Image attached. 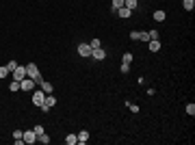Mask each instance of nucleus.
<instances>
[{
	"label": "nucleus",
	"mask_w": 195,
	"mask_h": 145,
	"mask_svg": "<svg viewBox=\"0 0 195 145\" xmlns=\"http://www.w3.org/2000/svg\"><path fill=\"white\" fill-rule=\"evenodd\" d=\"M128 108H130L132 113H139V106H137V104H128Z\"/></svg>",
	"instance_id": "nucleus-29"
},
{
	"label": "nucleus",
	"mask_w": 195,
	"mask_h": 145,
	"mask_svg": "<svg viewBox=\"0 0 195 145\" xmlns=\"http://www.w3.org/2000/svg\"><path fill=\"white\" fill-rule=\"evenodd\" d=\"M11 76H13V80H17V82H20V80H24V78H26V67L17 65V67L11 72Z\"/></svg>",
	"instance_id": "nucleus-2"
},
{
	"label": "nucleus",
	"mask_w": 195,
	"mask_h": 145,
	"mask_svg": "<svg viewBox=\"0 0 195 145\" xmlns=\"http://www.w3.org/2000/svg\"><path fill=\"white\" fill-rule=\"evenodd\" d=\"M130 13H132V11H130V9H126V7H121V9H117V15H119L121 20H126V17H130Z\"/></svg>",
	"instance_id": "nucleus-10"
},
{
	"label": "nucleus",
	"mask_w": 195,
	"mask_h": 145,
	"mask_svg": "<svg viewBox=\"0 0 195 145\" xmlns=\"http://www.w3.org/2000/svg\"><path fill=\"white\" fill-rule=\"evenodd\" d=\"M22 139H24V143H35V141H37V134H35L33 130H26V132L22 134Z\"/></svg>",
	"instance_id": "nucleus-6"
},
{
	"label": "nucleus",
	"mask_w": 195,
	"mask_h": 145,
	"mask_svg": "<svg viewBox=\"0 0 195 145\" xmlns=\"http://www.w3.org/2000/svg\"><path fill=\"white\" fill-rule=\"evenodd\" d=\"M76 137H78V143H87V141H89V132H87V130H83V132H78Z\"/></svg>",
	"instance_id": "nucleus-12"
},
{
	"label": "nucleus",
	"mask_w": 195,
	"mask_h": 145,
	"mask_svg": "<svg viewBox=\"0 0 195 145\" xmlns=\"http://www.w3.org/2000/svg\"><path fill=\"white\" fill-rule=\"evenodd\" d=\"M147 44H150V52H158L160 50V41L158 39H150Z\"/></svg>",
	"instance_id": "nucleus-9"
},
{
	"label": "nucleus",
	"mask_w": 195,
	"mask_h": 145,
	"mask_svg": "<svg viewBox=\"0 0 195 145\" xmlns=\"http://www.w3.org/2000/svg\"><path fill=\"white\" fill-rule=\"evenodd\" d=\"M17 89H20V82H17V80H13V82L9 85V91H17Z\"/></svg>",
	"instance_id": "nucleus-22"
},
{
	"label": "nucleus",
	"mask_w": 195,
	"mask_h": 145,
	"mask_svg": "<svg viewBox=\"0 0 195 145\" xmlns=\"http://www.w3.org/2000/svg\"><path fill=\"white\" fill-rule=\"evenodd\" d=\"M147 35H150V39H158V30H150Z\"/></svg>",
	"instance_id": "nucleus-28"
},
{
	"label": "nucleus",
	"mask_w": 195,
	"mask_h": 145,
	"mask_svg": "<svg viewBox=\"0 0 195 145\" xmlns=\"http://www.w3.org/2000/svg\"><path fill=\"white\" fill-rule=\"evenodd\" d=\"M39 87H41V91H44L46 96H48V93H52V89H54V87H52V82H48V80H41V82H39Z\"/></svg>",
	"instance_id": "nucleus-8"
},
{
	"label": "nucleus",
	"mask_w": 195,
	"mask_h": 145,
	"mask_svg": "<svg viewBox=\"0 0 195 145\" xmlns=\"http://www.w3.org/2000/svg\"><path fill=\"white\" fill-rule=\"evenodd\" d=\"M26 76H28V78H33V80H35V82H37V85H39V82H41V80H44V78H41V74H39V69H37V65H35V63H28V65H26Z\"/></svg>",
	"instance_id": "nucleus-1"
},
{
	"label": "nucleus",
	"mask_w": 195,
	"mask_h": 145,
	"mask_svg": "<svg viewBox=\"0 0 195 145\" xmlns=\"http://www.w3.org/2000/svg\"><path fill=\"white\" fill-rule=\"evenodd\" d=\"M91 56H93L96 61H104V56H106V52H104V48H96L93 52H91Z\"/></svg>",
	"instance_id": "nucleus-7"
},
{
	"label": "nucleus",
	"mask_w": 195,
	"mask_h": 145,
	"mask_svg": "<svg viewBox=\"0 0 195 145\" xmlns=\"http://www.w3.org/2000/svg\"><path fill=\"white\" fill-rule=\"evenodd\" d=\"M9 74H11V72L7 69V65H4V67H0V80H2V78H7Z\"/></svg>",
	"instance_id": "nucleus-20"
},
{
	"label": "nucleus",
	"mask_w": 195,
	"mask_h": 145,
	"mask_svg": "<svg viewBox=\"0 0 195 145\" xmlns=\"http://www.w3.org/2000/svg\"><path fill=\"white\" fill-rule=\"evenodd\" d=\"M39 108H41V113H48V110H50L48 104H39Z\"/></svg>",
	"instance_id": "nucleus-30"
},
{
	"label": "nucleus",
	"mask_w": 195,
	"mask_h": 145,
	"mask_svg": "<svg viewBox=\"0 0 195 145\" xmlns=\"http://www.w3.org/2000/svg\"><path fill=\"white\" fill-rule=\"evenodd\" d=\"M35 85H37V82H35L33 78H28V76H26L24 80H20V89H22V91H33Z\"/></svg>",
	"instance_id": "nucleus-3"
},
{
	"label": "nucleus",
	"mask_w": 195,
	"mask_h": 145,
	"mask_svg": "<svg viewBox=\"0 0 195 145\" xmlns=\"http://www.w3.org/2000/svg\"><path fill=\"white\" fill-rule=\"evenodd\" d=\"M89 46H91V50L102 48V41H100V39H91V41H89Z\"/></svg>",
	"instance_id": "nucleus-18"
},
{
	"label": "nucleus",
	"mask_w": 195,
	"mask_h": 145,
	"mask_svg": "<svg viewBox=\"0 0 195 145\" xmlns=\"http://www.w3.org/2000/svg\"><path fill=\"white\" fill-rule=\"evenodd\" d=\"M15 67H17V63H15V61H9V63H7V69H9V72H13Z\"/></svg>",
	"instance_id": "nucleus-24"
},
{
	"label": "nucleus",
	"mask_w": 195,
	"mask_h": 145,
	"mask_svg": "<svg viewBox=\"0 0 195 145\" xmlns=\"http://www.w3.org/2000/svg\"><path fill=\"white\" fill-rule=\"evenodd\" d=\"M139 41H150V35L145 30H139Z\"/></svg>",
	"instance_id": "nucleus-19"
},
{
	"label": "nucleus",
	"mask_w": 195,
	"mask_h": 145,
	"mask_svg": "<svg viewBox=\"0 0 195 145\" xmlns=\"http://www.w3.org/2000/svg\"><path fill=\"white\" fill-rule=\"evenodd\" d=\"M165 17H167V15H165V11H154V20H156V22H163Z\"/></svg>",
	"instance_id": "nucleus-16"
},
{
	"label": "nucleus",
	"mask_w": 195,
	"mask_h": 145,
	"mask_svg": "<svg viewBox=\"0 0 195 145\" xmlns=\"http://www.w3.org/2000/svg\"><path fill=\"white\" fill-rule=\"evenodd\" d=\"M44 100H46V93H44L41 89H33V104H35V106L44 104Z\"/></svg>",
	"instance_id": "nucleus-4"
},
{
	"label": "nucleus",
	"mask_w": 195,
	"mask_h": 145,
	"mask_svg": "<svg viewBox=\"0 0 195 145\" xmlns=\"http://www.w3.org/2000/svg\"><path fill=\"white\" fill-rule=\"evenodd\" d=\"M44 104H48L50 108H52V106H54V104H56V97L52 96V93H48V96H46V100H44Z\"/></svg>",
	"instance_id": "nucleus-14"
},
{
	"label": "nucleus",
	"mask_w": 195,
	"mask_h": 145,
	"mask_svg": "<svg viewBox=\"0 0 195 145\" xmlns=\"http://www.w3.org/2000/svg\"><path fill=\"white\" fill-rule=\"evenodd\" d=\"M121 61H124V63H128V65H130V63H132V54H130V52H126V54H124V58H121Z\"/></svg>",
	"instance_id": "nucleus-21"
},
{
	"label": "nucleus",
	"mask_w": 195,
	"mask_h": 145,
	"mask_svg": "<svg viewBox=\"0 0 195 145\" xmlns=\"http://www.w3.org/2000/svg\"><path fill=\"white\" fill-rule=\"evenodd\" d=\"M65 143L67 145H76L78 143V137H76V134H67V137H65Z\"/></svg>",
	"instance_id": "nucleus-15"
},
{
	"label": "nucleus",
	"mask_w": 195,
	"mask_h": 145,
	"mask_svg": "<svg viewBox=\"0 0 195 145\" xmlns=\"http://www.w3.org/2000/svg\"><path fill=\"white\" fill-rule=\"evenodd\" d=\"M91 52H93V50H91L89 44H78V54H80V56H91Z\"/></svg>",
	"instance_id": "nucleus-5"
},
{
	"label": "nucleus",
	"mask_w": 195,
	"mask_h": 145,
	"mask_svg": "<svg viewBox=\"0 0 195 145\" xmlns=\"http://www.w3.org/2000/svg\"><path fill=\"white\" fill-rule=\"evenodd\" d=\"M187 113L193 117V115H195V104H187Z\"/></svg>",
	"instance_id": "nucleus-23"
},
{
	"label": "nucleus",
	"mask_w": 195,
	"mask_h": 145,
	"mask_svg": "<svg viewBox=\"0 0 195 145\" xmlns=\"http://www.w3.org/2000/svg\"><path fill=\"white\" fill-rule=\"evenodd\" d=\"M37 141H39V143H44V145H48L50 143V137L44 132V134H39V137H37Z\"/></svg>",
	"instance_id": "nucleus-17"
},
{
	"label": "nucleus",
	"mask_w": 195,
	"mask_h": 145,
	"mask_svg": "<svg viewBox=\"0 0 195 145\" xmlns=\"http://www.w3.org/2000/svg\"><path fill=\"white\" fill-rule=\"evenodd\" d=\"M33 132H35V134H37V137H39V134H44V126H39V124H37V126H35V130H33Z\"/></svg>",
	"instance_id": "nucleus-25"
},
{
	"label": "nucleus",
	"mask_w": 195,
	"mask_h": 145,
	"mask_svg": "<svg viewBox=\"0 0 195 145\" xmlns=\"http://www.w3.org/2000/svg\"><path fill=\"white\" fill-rule=\"evenodd\" d=\"M124 7L130 9V11H135V9L139 7V0H124Z\"/></svg>",
	"instance_id": "nucleus-11"
},
{
	"label": "nucleus",
	"mask_w": 195,
	"mask_h": 145,
	"mask_svg": "<svg viewBox=\"0 0 195 145\" xmlns=\"http://www.w3.org/2000/svg\"><path fill=\"white\" fill-rule=\"evenodd\" d=\"M182 7H184V11H193L195 9V0H182Z\"/></svg>",
	"instance_id": "nucleus-13"
},
{
	"label": "nucleus",
	"mask_w": 195,
	"mask_h": 145,
	"mask_svg": "<svg viewBox=\"0 0 195 145\" xmlns=\"http://www.w3.org/2000/svg\"><path fill=\"white\" fill-rule=\"evenodd\" d=\"M130 72V65L128 63H121V74H128Z\"/></svg>",
	"instance_id": "nucleus-27"
},
{
	"label": "nucleus",
	"mask_w": 195,
	"mask_h": 145,
	"mask_svg": "<svg viewBox=\"0 0 195 145\" xmlns=\"http://www.w3.org/2000/svg\"><path fill=\"white\" fill-rule=\"evenodd\" d=\"M130 39H132V41H139V30H132V33H130Z\"/></svg>",
	"instance_id": "nucleus-26"
}]
</instances>
